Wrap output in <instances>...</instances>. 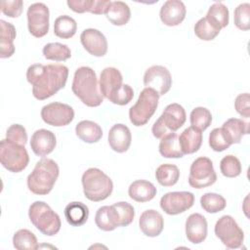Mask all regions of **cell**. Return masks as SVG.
<instances>
[{
    "label": "cell",
    "mask_w": 250,
    "mask_h": 250,
    "mask_svg": "<svg viewBox=\"0 0 250 250\" xmlns=\"http://www.w3.org/2000/svg\"><path fill=\"white\" fill-rule=\"evenodd\" d=\"M68 68L61 63H34L26 70V80L32 86V94L39 101L54 96L67 81Z\"/></svg>",
    "instance_id": "obj_1"
},
{
    "label": "cell",
    "mask_w": 250,
    "mask_h": 250,
    "mask_svg": "<svg viewBox=\"0 0 250 250\" xmlns=\"http://www.w3.org/2000/svg\"><path fill=\"white\" fill-rule=\"evenodd\" d=\"M122 82L123 77L119 69L112 66L105 67L100 75V92L104 98L112 104L125 105L132 101L134 91L130 85L123 84Z\"/></svg>",
    "instance_id": "obj_2"
},
{
    "label": "cell",
    "mask_w": 250,
    "mask_h": 250,
    "mask_svg": "<svg viewBox=\"0 0 250 250\" xmlns=\"http://www.w3.org/2000/svg\"><path fill=\"white\" fill-rule=\"evenodd\" d=\"M98 86V78L93 68L80 66L75 70L71 90L85 105L97 107L104 102V97Z\"/></svg>",
    "instance_id": "obj_3"
},
{
    "label": "cell",
    "mask_w": 250,
    "mask_h": 250,
    "mask_svg": "<svg viewBox=\"0 0 250 250\" xmlns=\"http://www.w3.org/2000/svg\"><path fill=\"white\" fill-rule=\"evenodd\" d=\"M59 175L60 168L57 162L51 158L43 157L27 176V188L34 194L46 195L53 189Z\"/></svg>",
    "instance_id": "obj_4"
},
{
    "label": "cell",
    "mask_w": 250,
    "mask_h": 250,
    "mask_svg": "<svg viewBox=\"0 0 250 250\" xmlns=\"http://www.w3.org/2000/svg\"><path fill=\"white\" fill-rule=\"evenodd\" d=\"M81 182L85 197L93 202L106 199L113 190L111 179L98 168L87 169L82 175Z\"/></svg>",
    "instance_id": "obj_5"
},
{
    "label": "cell",
    "mask_w": 250,
    "mask_h": 250,
    "mask_svg": "<svg viewBox=\"0 0 250 250\" xmlns=\"http://www.w3.org/2000/svg\"><path fill=\"white\" fill-rule=\"evenodd\" d=\"M28 217L32 225L44 235L57 234L62 227L60 216L44 201H34L28 209Z\"/></svg>",
    "instance_id": "obj_6"
},
{
    "label": "cell",
    "mask_w": 250,
    "mask_h": 250,
    "mask_svg": "<svg viewBox=\"0 0 250 250\" xmlns=\"http://www.w3.org/2000/svg\"><path fill=\"white\" fill-rule=\"evenodd\" d=\"M187 114L185 108L177 103L170 104L153 123L151 128L152 135L156 139L161 140L180 129L185 124Z\"/></svg>",
    "instance_id": "obj_7"
},
{
    "label": "cell",
    "mask_w": 250,
    "mask_h": 250,
    "mask_svg": "<svg viewBox=\"0 0 250 250\" xmlns=\"http://www.w3.org/2000/svg\"><path fill=\"white\" fill-rule=\"evenodd\" d=\"M159 97L155 90L145 88L139 95L136 104L129 109L131 123L137 127L146 125L158 106Z\"/></svg>",
    "instance_id": "obj_8"
},
{
    "label": "cell",
    "mask_w": 250,
    "mask_h": 250,
    "mask_svg": "<svg viewBox=\"0 0 250 250\" xmlns=\"http://www.w3.org/2000/svg\"><path fill=\"white\" fill-rule=\"evenodd\" d=\"M0 161L8 171L20 173L28 165L29 156L24 146L3 139L0 143Z\"/></svg>",
    "instance_id": "obj_9"
},
{
    "label": "cell",
    "mask_w": 250,
    "mask_h": 250,
    "mask_svg": "<svg viewBox=\"0 0 250 250\" xmlns=\"http://www.w3.org/2000/svg\"><path fill=\"white\" fill-rule=\"evenodd\" d=\"M214 231L216 236L229 249L240 248L243 243L244 232L229 215H224L216 222Z\"/></svg>",
    "instance_id": "obj_10"
},
{
    "label": "cell",
    "mask_w": 250,
    "mask_h": 250,
    "mask_svg": "<svg viewBox=\"0 0 250 250\" xmlns=\"http://www.w3.org/2000/svg\"><path fill=\"white\" fill-rule=\"evenodd\" d=\"M217 181V174L210 158L200 156L193 160L189 169L188 184L193 188H204Z\"/></svg>",
    "instance_id": "obj_11"
},
{
    "label": "cell",
    "mask_w": 250,
    "mask_h": 250,
    "mask_svg": "<svg viewBox=\"0 0 250 250\" xmlns=\"http://www.w3.org/2000/svg\"><path fill=\"white\" fill-rule=\"evenodd\" d=\"M27 27L31 35L36 38L45 36L49 31V8L41 2L31 4L27 8Z\"/></svg>",
    "instance_id": "obj_12"
},
{
    "label": "cell",
    "mask_w": 250,
    "mask_h": 250,
    "mask_svg": "<svg viewBox=\"0 0 250 250\" xmlns=\"http://www.w3.org/2000/svg\"><path fill=\"white\" fill-rule=\"evenodd\" d=\"M40 114L46 124L54 127L66 126L74 118L73 108L69 104L58 102L44 105Z\"/></svg>",
    "instance_id": "obj_13"
},
{
    "label": "cell",
    "mask_w": 250,
    "mask_h": 250,
    "mask_svg": "<svg viewBox=\"0 0 250 250\" xmlns=\"http://www.w3.org/2000/svg\"><path fill=\"white\" fill-rule=\"evenodd\" d=\"M194 195L189 191H171L160 199L161 209L168 215H178L192 207Z\"/></svg>",
    "instance_id": "obj_14"
},
{
    "label": "cell",
    "mask_w": 250,
    "mask_h": 250,
    "mask_svg": "<svg viewBox=\"0 0 250 250\" xmlns=\"http://www.w3.org/2000/svg\"><path fill=\"white\" fill-rule=\"evenodd\" d=\"M144 85L146 88L155 90L159 96H163L171 89V73L168 68L163 65H151L145 72Z\"/></svg>",
    "instance_id": "obj_15"
},
{
    "label": "cell",
    "mask_w": 250,
    "mask_h": 250,
    "mask_svg": "<svg viewBox=\"0 0 250 250\" xmlns=\"http://www.w3.org/2000/svg\"><path fill=\"white\" fill-rule=\"evenodd\" d=\"M80 42L83 48L94 57H104L107 52V40L99 29H84L80 34Z\"/></svg>",
    "instance_id": "obj_16"
},
{
    "label": "cell",
    "mask_w": 250,
    "mask_h": 250,
    "mask_svg": "<svg viewBox=\"0 0 250 250\" xmlns=\"http://www.w3.org/2000/svg\"><path fill=\"white\" fill-rule=\"evenodd\" d=\"M57 139L55 134L47 129L36 130L30 139V147L34 154L45 157L50 154L56 147Z\"/></svg>",
    "instance_id": "obj_17"
},
{
    "label": "cell",
    "mask_w": 250,
    "mask_h": 250,
    "mask_svg": "<svg viewBox=\"0 0 250 250\" xmlns=\"http://www.w3.org/2000/svg\"><path fill=\"white\" fill-rule=\"evenodd\" d=\"M186 236L192 244H199L207 237L208 225L205 217L199 213L189 215L186 221Z\"/></svg>",
    "instance_id": "obj_18"
},
{
    "label": "cell",
    "mask_w": 250,
    "mask_h": 250,
    "mask_svg": "<svg viewBox=\"0 0 250 250\" xmlns=\"http://www.w3.org/2000/svg\"><path fill=\"white\" fill-rule=\"evenodd\" d=\"M187 9L180 0H168L160 9L159 17L161 21L167 26H176L185 20Z\"/></svg>",
    "instance_id": "obj_19"
},
{
    "label": "cell",
    "mask_w": 250,
    "mask_h": 250,
    "mask_svg": "<svg viewBox=\"0 0 250 250\" xmlns=\"http://www.w3.org/2000/svg\"><path fill=\"white\" fill-rule=\"evenodd\" d=\"M107 141L112 150L118 153H123L127 151L131 146V131L126 125L122 123H117L109 129Z\"/></svg>",
    "instance_id": "obj_20"
},
{
    "label": "cell",
    "mask_w": 250,
    "mask_h": 250,
    "mask_svg": "<svg viewBox=\"0 0 250 250\" xmlns=\"http://www.w3.org/2000/svg\"><path fill=\"white\" fill-rule=\"evenodd\" d=\"M139 227L145 235L148 237H156L163 230L164 220L158 211L148 209L141 214L139 219Z\"/></svg>",
    "instance_id": "obj_21"
},
{
    "label": "cell",
    "mask_w": 250,
    "mask_h": 250,
    "mask_svg": "<svg viewBox=\"0 0 250 250\" xmlns=\"http://www.w3.org/2000/svg\"><path fill=\"white\" fill-rule=\"evenodd\" d=\"M96 226L104 231H111L120 227V219L113 205L100 207L95 215Z\"/></svg>",
    "instance_id": "obj_22"
},
{
    "label": "cell",
    "mask_w": 250,
    "mask_h": 250,
    "mask_svg": "<svg viewBox=\"0 0 250 250\" xmlns=\"http://www.w3.org/2000/svg\"><path fill=\"white\" fill-rule=\"evenodd\" d=\"M157 189L154 185L146 180L134 181L128 188V194L131 199L137 202H147L155 197Z\"/></svg>",
    "instance_id": "obj_23"
},
{
    "label": "cell",
    "mask_w": 250,
    "mask_h": 250,
    "mask_svg": "<svg viewBox=\"0 0 250 250\" xmlns=\"http://www.w3.org/2000/svg\"><path fill=\"white\" fill-rule=\"evenodd\" d=\"M0 58L7 59L14 55V40L17 35L15 26L11 22L0 20Z\"/></svg>",
    "instance_id": "obj_24"
},
{
    "label": "cell",
    "mask_w": 250,
    "mask_h": 250,
    "mask_svg": "<svg viewBox=\"0 0 250 250\" xmlns=\"http://www.w3.org/2000/svg\"><path fill=\"white\" fill-rule=\"evenodd\" d=\"M104 15L113 25L121 26L129 21L131 18V10L123 1H111L104 12Z\"/></svg>",
    "instance_id": "obj_25"
},
{
    "label": "cell",
    "mask_w": 250,
    "mask_h": 250,
    "mask_svg": "<svg viewBox=\"0 0 250 250\" xmlns=\"http://www.w3.org/2000/svg\"><path fill=\"white\" fill-rule=\"evenodd\" d=\"M179 143L184 154H192L201 146L202 133L201 131L189 126L180 135Z\"/></svg>",
    "instance_id": "obj_26"
},
{
    "label": "cell",
    "mask_w": 250,
    "mask_h": 250,
    "mask_svg": "<svg viewBox=\"0 0 250 250\" xmlns=\"http://www.w3.org/2000/svg\"><path fill=\"white\" fill-rule=\"evenodd\" d=\"M76 136L87 144H94L99 142L103 137V130L101 126L91 120H82L75 126Z\"/></svg>",
    "instance_id": "obj_27"
},
{
    "label": "cell",
    "mask_w": 250,
    "mask_h": 250,
    "mask_svg": "<svg viewBox=\"0 0 250 250\" xmlns=\"http://www.w3.org/2000/svg\"><path fill=\"white\" fill-rule=\"evenodd\" d=\"M64 217L70 226L80 227L88 221L89 208L79 201L70 202L64 208Z\"/></svg>",
    "instance_id": "obj_28"
},
{
    "label": "cell",
    "mask_w": 250,
    "mask_h": 250,
    "mask_svg": "<svg viewBox=\"0 0 250 250\" xmlns=\"http://www.w3.org/2000/svg\"><path fill=\"white\" fill-rule=\"evenodd\" d=\"M222 129L230 144H239L244 135L249 133V123L239 118H229L224 122Z\"/></svg>",
    "instance_id": "obj_29"
},
{
    "label": "cell",
    "mask_w": 250,
    "mask_h": 250,
    "mask_svg": "<svg viewBox=\"0 0 250 250\" xmlns=\"http://www.w3.org/2000/svg\"><path fill=\"white\" fill-rule=\"evenodd\" d=\"M215 27L222 29L229 24V12L228 7L222 2H215L212 4L205 17Z\"/></svg>",
    "instance_id": "obj_30"
},
{
    "label": "cell",
    "mask_w": 250,
    "mask_h": 250,
    "mask_svg": "<svg viewBox=\"0 0 250 250\" xmlns=\"http://www.w3.org/2000/svg\"><path fill=\"white\" fill-rule=\"evenodd\" d=\"M158 150L165 158H181L185 155L180 146L179 136L176 133H172L161 139Z\"/></svg>",
    "instance_id": "obj_31"
},
{
    "label": "cell",
    "mask_w": 250,
    "mask_h": 250,
    "mask_svg": "<svg viewBox=\"0 0 250 250\" xmlns=\"http://www.w3.org/2000/svg\"><path fill=\"white\" fill-rule=\"evenodd\" d=\"M77 30V23L73 18L67 15L58 17L54 22V33L59 38L69 39L74 36Z\"/></svg>",
    "instance_id": "obj_32"
},
{
    "label": "cell",
    "mask_w": 250,
    "mask_h": 250,
    "mask_svg": "<svg viewBox=\"0 0 250 250\" xmlns=\"http://www.w3.org/2000/svg\"><path fill=\"white\" fill-rule=\"evenodd\" d=\"M155 178L159 185L163 187H172L179 181L180 170L174 164H161L155 171Z\"/></svg>",
    "instance_id": "obj_33"
},
{
    "label": "cell",
    "mask_w": 250,
    "mask_h": 250,
    "mask_svg": "<svg viewBox=\"0 0 250 250\" xmlns=\"http://www.w3.org/2000/svg\"><path fill=\"white\" fill-rule=\"evenodd\" d=\"M13 245L18 250H35L39 248L35 234L26 229H21L15 232Z\"/></svg>",
    "instance_id": "obj_34"
},
{
    "label": "cell",
    "mask_w": 250,
    "mask_h": 250,
    "mask_svg": "<svg viewBox=\"0 0 250 250\" xmlns=\"http://www.w3.org/2000/svg\"><path fill=\"white\" fill-rule=\"evenodd\" d=\"M43 55L45 59L55 62H64L71 57V51L67 45L59 42L47 43L43 47Z\"/></svg>",
    "instance_id": "obj_35"
},
{
    "label": "cell",
    "mask_w": 250,
    "mask_h": 250,
    "mask_svg": "<svg viewBox=\"0 0 250 250\" xmlns=\"http://www.w3.org/2000/svg\"><path fill=\"white\" fill-rule=\"evenodd\" d=\"M200 205L207 213L215 214L223 211L227 206V202L226 199L218 193L206 192L200 197Z\"/></svg>",
    "instance_id": "obj_36"
},
{
    "label": "cell",
    "mask_w": 250,
    "mask_h": 250,
    "mask_svg": "<svg viewBox=\"0 0 250 250\" xmlns=\"http://www.w3.org/2000/svg\"><path fill=\"white\" fill-rule=\"evenodd\" d=\"M189 120L191 127L199 131H204L211 125L212 114L208 108L197 106L191 110Z\"/></svg>",
    "instance_id": "obj_37"
},
{
    "label": "cell",
    "mask_w": 250,
    "mask_h": 250,
    "mask_svg": "<svg viewBox=\"0 0 250 250\" xmlns=\"http://www.w3.org/2000/svg\"><path fill=\"white\" fill-rule=\"evenodd\" d=\"M193 29L195 35L203 41H210L215 39L221 31L215 27L205 17L196 21Z\"/></svg>",
    "instance_id": "obj_38"
},
{
    "label": "cell",
    "mask_w": 250,
    "mask_h": 250,
    "mask_svg": "<svg viewBox=\"0 0 250 250\" xmlns=\"http://www.w3.org/2000/svg\"><path fill=\"white\" fill-rule=\"evenodd\" d=\"M220 170L225 177L235 178L241 174V163L236 156L229 154L222 158Z\"/></svg>",
    "instance_id": "obj_39"
},
{
    "label": "cell",
    "mask_w": 250,
    "mask_h": 250,
    "mask_svg": "<svg viewBox=\"0 0 250 250\" xmlns=\"http://www.w3.org/2000/svg\"><path fill=\"white\" fill-rule=\"evenodd\" d=\"M209 146L214 151H224L229 148L231 144L229 141L226 133L221 128L213 129L209 134Z\"/></svg>",
    "instance_id": "obj_40"
},
{
    "label": "cell",
    "mask_w": 250,
    "mask_h": 250,
    "mask_svg": "<svg viewBox=\"0 0 250 250\" xmlns=\"http://www.w3.org/2000/svg\"><path fill=\"white\" fill-rule=\"evenodd\" d=\"M233 21L235 26L240 30H248L250 28V4H239L233 13Z\"/></svg>",
    "instance_id": "obj_41"
},
{
    "label": "cell",
    "mask_w": 250,
    "mask_h": 250,
    "mask_svg": "<svg viewBox=\"0 0 250 250\" xmlns=\"http://www.w3.org/2000/svg\"><path fill=\"white\" fill-rule=\"evenodd\" d=\"M118 212L119 219H120V227H127L129 226L135 217V210L134 207L125 201H119L112 204Z\"/></svg>",
    "instance_id": "obj_42"
},
{
    "label": "cell",
    "mask_w": 250,
    "mask_h": 250,
    "mask_svg": "<svg viewBox=\"0 0 250 250\" xmlns=\"http://www.w3.org/2000/svg\"><path fill=\"white\" fill-rule=\"evenodd\" d=\"M6 139L13 143H16V144H19L21 146H25V144L27 142L26 130L21 124H13L7 129Z\"/></svg>",
    "instance_id": "obj_43"
},
{
    "label": "cell",
    "mask_w": 250,
    "mask_h": 250,
    "mask_svg": "<svg viewBox=\"0 0 250 250\" xmlns=\"http://www.w3.org/2000/svg\"><path fill=\"white\" fill-rule=\"evenodd\" d=\"M1 11L9 18H18L22 12L23 2L21 0H3L1 1Z\"/></svg>",
    "instance_id": "obj_44"
},
{
    "label": "cell",
    "mask_w": 250,
    "mask_h": 250,
    "mask_svg": "<svg viewBox=\"0 0 250 250\" xmlns=\"http://www.w3.org/2000/svg\"><path fill=\"white\" fill-rule=\"evenodd\" d=\"M234 107L237 113L242 117L249 118L250 116V96L249 93L239 94L234 100Z\"/></svg>",
    "instance_id": "obj_45"
},
{
    "label": "cell",
    "mask_w": 250,
    "mask_h": 250,
    "mask_svg": "<svg viewBox=\"0 0 250 250\" xmlns=\"http://www.w3.org/2000/svg\"><path fill=\"white\" fill-rule=\"evenodd\" d=\"M66 4L73 12L82 14L85 12H91L93 0H67Z\"/></svg>",
    "instance_id": "obj_46"
}]
</instances>
